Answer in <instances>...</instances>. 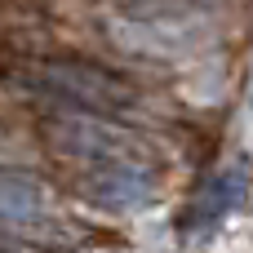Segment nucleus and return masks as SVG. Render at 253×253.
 <instances>
[{
	"instance_id": "f257e3e1",
	"label": "nucleus",
	"mask_w": 253,
	"mask_h": 253,
	"mask_svg": "<svg viewBox=\"0 0 253 253\" xmlns=\"http://www.w3.org/2000/svg\"><path fill=\"white\" fill-rule=\"evenodd\" d=\"M27 89L36 93H49L58 102H67L71 111H84V116H125L138 93L129 89V80H120L116 71L98 67V62H31L22 71Z\"/></svg>"
},
{
	"instance_id": "f03ea898",
	"label": "nucleus",
	"mask_w": 253,
	"mask_h": 253,
	"mask_svg": "<svg viewBox=\"0 0 253 253\" xmlns=\"http://www.w3.org/2000/svg\"><path fill=\"white\" fill-rule=\"evenodd\" d=\"M58 222H49V191L40 178L22 169H0V231H9L18 245L36 249H62L67 236H53Z\"/></svg>"
},
{
	"instance_id": "7ed1b4c3",
	"label": "nucleus",
	"mask_w": 253,
	"mask_h": 253,
	"mask_svg": "<svg viewBox=\"0 0 253 253\" xmlns=\"http://www.w3.org/2000/svg\"><path fill=\"white\" fill-rule=\"evenodd\" d=\"M84 200L107 213H133L156 200V178L142 160H102L84 165Z\"/></svg>"
},
{
	"instance_id": "20e7f679",
	"label": "nucleus",
	"mask_w": 253,
	"mask_h": 253,
	"mask_svg": "<svg viewBox=\"0 0 253 253\" xmlns=\"http://www.w3.org/2000/svg\"><path fill=\"white\" fill-rule=\"evenodd\" d=\"M53 142L62 156H71L76 165H102V160H142V147L133 133L116 129V125H102V120H84L71 116V120H58L53 125Z\"/></svg>"
},
{
	"instance_id": "39448f33",
	"label": "nucleus",
	"mask_w": 253,
	"mask_h": 253,
	"mask_svg": "<svg viewBox=\"0 0 253 253\" xmlns=\"http://www.w3.org/2000/svg\"><path fill=\"white\" fill-rule=\"evenodd\" d=\"M240 200H245V173H240V169H227V173L209 178V187L196 196V205H191V213H187V227H191V231H209V227H218L231 209H240Z\"/></svg>"
}]
</instances>
